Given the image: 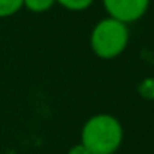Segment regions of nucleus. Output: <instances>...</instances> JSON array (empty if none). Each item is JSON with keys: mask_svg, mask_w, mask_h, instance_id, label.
Segmentation results:
<instances>
[{"mask_svg": "<svg viewBox=\"0 0 154 154\" xmlns=\"http://www.w3.org/2000/svg\"><path fill=\"white\" fill-rule=\"evenodd\" d=\"M121 143L123 126L111 114H94L81 129V144L91 154H114Z\"/></svg>", "mask_w": 154, "mask_h": 154, "instance_id": "nucleus-1", "label": "nucleus"}, {"mask_svg": "<svg viewBox=\"0 0 154 154\" xmlns=\"http://www.w3.org/2000/svg\"><path fill=\"white\" fill-rule=\"evenodd\" d=\"M129 43V28L116 18L106 17L93 27L90 35V47L101 60L118 58Z\"/></svg>", "mask_w": 154, "mask_h": 154, "instance_id": "nucleus-2", "label": "nucleus"}, {"mask_svg": "<svg viewBox=\"0 0 154 154\" xmlns=\"http://www.w3.org/2000/svg\"><path fill=\"white\" fill-rule=\"evenodd\" d=\"M108 17L129 25L141 20L149 8L151 0H101Z\"/></svg>", "mask_w": 154, "mask_h": 154, "instance_id": "nucleus-3", "label": "nucleus"}, {"mask_svg": "<svg viewBox=\"0 0 154 154\" xmlns=\"http://www.w3.org/2000/svg\"><path fill=\"white\" fill-rule=\"evenodd\" d=\"M23 8V0H0V18L17 15Z\"/></svg>", "mask_w": 154, "mask_h": 154, "instance_id": "nucleus-4", "label": "nucleus"}, {"mask_svg": "<svg viewBox=\"0 0 154 154\" xmlns=\"http://www.w3.org/2000/svg\"><path fill=\"white\" fill-rule=\"evenodd\" d=\"M55 4H57L55 0H23V8L33 12V14H45Z\"/></svg>", "mask_w": 154, "mask_h": 154, "instance_id": "nucleus-5", "label": "nucleus"}, {"mask_svg": "<svg viewBox=\"0 0 154 154\" xmlns=\"http://www.w3.org/2000/svg\"><path fill=\"white\" fill-rule=\"evenodd\" d=\"M55 2L70 12H83L94 4V0H55Z\"/></svg>", "mask_w": 154, "mask_h": 154, "instance_id": "nucleus-6", "label": "nucleus"}, {"mask_svg": "<svg viewBox=\"0 0 154 154\" xmlns=\"http://www.w3.org/2000/svg\"><path fill=\"white\" fill-rule=\"evenodd\" d=\"M68 154H91V152H90V151H88L86 147L83 146V144L80 143V144H76V146L71 147V149L68 151Z\"/></svg>", "mask_w": 154, "mask_h": 154, "instance_id": "nucleus-7", "label": "nucleus"}]
</instances>
